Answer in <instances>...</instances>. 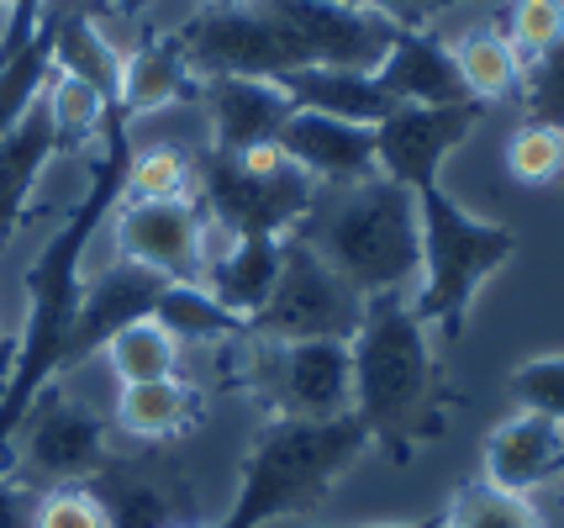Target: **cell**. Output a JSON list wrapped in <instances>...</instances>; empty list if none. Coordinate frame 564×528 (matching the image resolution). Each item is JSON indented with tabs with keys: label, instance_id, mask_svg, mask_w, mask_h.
<instances>
[{
	"label": "cell",
	"instance_id": "83f0119b",
	"mask_svg": "<svg viewBox=\"0 0 564 528\" xmlns=\"http://www.w3.org/2000/svg\"><path fill=\"white\" fill-rule=\"evenodd\" d=\"M180 344H174L164 327L143 317V323H127L122 333H111L100 344V359L111 365L117 386H143V380H170L180 376Z\"/></svg>",
	"mask_w": 564,
	"mask_h": 528
},
{
	"label": "cell",
	"instance_id": "f35d334b",
	"mask_svg": "<svg viewBox=\"0 0 564 528\" xmlns=\"http://www.w3.org/2000/svg\"><path fill=\"white\" fill-rule=\"evenodd\" d=\"M11 354H17V338L0 327V386H6V376H11Z\"/></svg>",
	"mask_w": 564,
	"mask_h": 528
},
{
	"label": "cell",
	"instance_id": "5bb4252c",
	"mask_svg": "<svg viewBox=\"0 0 564 528\" xmlns=\"http://www.w3.org/2000/svg\"><path fill=\"white\" fill-rule=\"evenodd\" d=\"M164 285H170V280L148 276L138 265H122V259H111L106 270L85 276L79 312H74V327H69V349H64V370H79L85 359H96L100 344H106L111 333H122L127 323L153 317Z\"/></svg>",
	"mask_w": 564,
	"mask_h": 528
},
{
	"label": "cell",
	"instance_id": "484cf974",
	"mask_svg": "<svg viewBox=\"0 0 564 528\" xmlns=\"http://www.w3.org/2000/svg\"><path fill=\"white\" fill-rule=\"evenodd\" d=\"M191 196H196V153L174 143H132L122 202H191Z\"/></svg>",
	"mask_w": 564,
	"mask_h": 528
},
{
	"label": "cell",
	"instance_id": "44dd1931",
	"mask_svg": "<svg viewBox=\"0 0 564 528\" xmlns=\"http://www.w3.org/2000/svg\"><path fill=\"white\" fill-rule=\"evenodd\" d=\"M58 159V138L43 106H32L22 122L0 138V249L22 233L32 196H37V180Z\"/></svg>",
	"mask_w": 564,
	"mask_h": 528
},
{
	"label": "cell",
	"instance_id": "7402d4cb",
	"mask_svg": "<svg viewBox=\"0 0 564 528\" xmlns=\"http://www.w3.org/2000/svg\"><path fill=\"white\" fill-rule=\"evenodd\" d=\"M200 423V391L185 376L143 380V386H117L111 402V433H127L138 444H170Z\"/></svg>",
	"mask_w": 564,
	"mask_h": 528
},
{
	"label": "cell",
	"instance_id": "7a4b0ae2",
	"mask_svg": "<svg viewBox=\"0 0 564 528\" xmlns=\"http://www.w3.org/2000/svg\"><path fill=\"white\" fill-rule=\"evenodd\" d=\"M127 153H132L127 117L111 111V122L100 132V159H85L90 191L79 196V206L64 212L58 233L26 265V317L17 333L11 376L0 386V460H6V444L26 418V407L37 402V391L64 380V349H69V327L79 312V291H85V259H90V244L106 227V217L122 202Z\"/></svg>",
	"mask_w": 564,
	"mask_h": 528
},
{
	"label": "cell",
	"instance_id": "52a82bcc",
	"mask_svg": "<svg viewBox=\"0 0 564 528\" xmlns=\"http://www.w3.org/2000/svg\"><path fill=\"white\" fill-rule=\"evenodd\" d=\"M317 185L280 153V143L248 153H200L196 159V202L206 223L232 238H291L312 217Z\"/></svg>",
	"mask_w": 564,
	"mask_h": 528
},
{
	"label": "cell",
	"instance_id": "2e32d148",
	"mask_svg": "<svg viewBox=\"0 0 564 528\" xmlns=\"http://www.w3.org/2000/svg\"><path fill=\"white\" fill-rule=\"evenodd\" d=\"M90 492L100 497L111 528H170L191 518V503H185L191 486L164 460H122V454H111L100 465V476L90 481Z\"/></svg>",
	"mask_w": 564,
	"mask_h": 528
},
{
	"label": "cell",
	"instance_id": "8fae6325",
	"mask_svg": "<svg viewBox=\"0 0 564 528\" xmlns=\"http://www.w3.org/2000/svg\"><path fill=\"white\" fill-rule=\"evenodd\" d=\"M111 244L122 265H138L170 285H200L206 270V212L200 202H117Z\"/></svg>",
	"mask_w": 564,
	"mask_h": 528
},
{
	"label": "cell",
	"instance_id": "f1b7e54d",
	"mask_svg": "<svg viewBox=\"0 0 564 528\" xmlns=\"http://www.w3.org/2000/svg\"><path fill=\"white\" fill-rule=\"evenodd\" d=\"M443 528H549L533 497L501 492L491 481H469L443 507Z\"/></svg>",
	"mask_w": 564,
	"mask_h": 528
},
{
	"label": "cell",
	"instance_id": "ffe728a7",
	"mask_svg": "<svg viewBox=\"0 0 564 528\" xmlns=\"http://www.w3.org/2000/svg\"><path fill=\"white\" fill-rule=\"evenodd\" d=\"M200 79L185 69L170 32H148L122 53V79H117V111L122 117H153L170 106L196 101Z\"/></svg>",
	"mask_w": 564,
	"mask_h": 528
},
{
	"label": "cell",
	"instance_id": "1f68e13d",
	"mask_svg": "<svg viewBox=\"0 0 564 528\" xmlns=\"http://www.w3.org/2000/svg\"><path fill=\"white\" fill-rule=\"evenodd\" d=\"M507 43L522 53V64L543 58L564 43V0H512L507 6Z\"/></svg>",
	"mask_w": 564,
	"mask_h": 528
},
{
	"label": "cell",
	"instance_id": "8d00e7d4",
	"mask_svg": "<svg viewBox=\"0 0 564 528\" xmlns=\"http://www.w3.org/2000/svg\"><path fill=\"white\" fill-rule=\"evenodd\" d=\"M153 11V0H106V17H111V26H138Z\"/></svg>",
	"mask_w": 564,
	"mask_h": 528
},
{
	"label": "cell",
	"instance_id": "d6986e66",
	"mask_svg": "<svg viewBox=\"0 0 564 528\" xmlns=\"http://www.w3.org/2000/svg\"><path fill=\"white\" fill-rule=\"evenodd\" d=\"M375 85L391 96V106H459L469 101L459 69L448 58V43L422 32V26H401V37L391 43V53L380 58Z\"/></svg>",
	"mask_w": 564,
	"mask_h": 528
},
{
	"label": "cell",
	"instance_id": "5b68a950",
	"mask_svg": "<svg viewBox=\"0 0 564 528\" xmlns=\"http://www.w3.org/2000/svg\"><path fill=\"white\" fill-rule=\"evenodd\" d=\"M317 259L344 280L359 302L375 297H412L422 276V233L417 196L391 180H359L333 191V202L312 206V217L295 227Z\"/></svg>",
	"mask_w": 564,
	"mask_h": 528
},
{
	"label": "cell",
	"instance_id": "836d02e7",
	"mask_svg": "<svg viewBox=\"0 0 564 528\" xmlns=\"http://www.w3.org/2000/svg\"><path fill=\"white\" fill-rule=\"evenodd\" d=\"M517 96H522L528 122L560 127L564 132V43L560 49H549L543 58H533V64H522V85H517Z\"/></svg>",
	"mask_w": 564,
	"mask_h": 528
},
{
	"label": "cell",
	"instance_id": "ab89813d",
	"mask_svg": "<svg viewBox=\"0 0 564 528\" xmlns=\"http://www.w3.org/2000/svg\"><path fill=\"white\" fill-rule=\"evenodd\" d=\"M170 528H200V524H196V518H185V524H170Z\"/></svg>",
	"mask_w": 564,
	"mask_h": 528
},
{
	"label": "cell",
	"instance_id": "4dcf8cb0",
	"mask_svg": "<svg viewBox=\"0 0 564 528\" xmlns=\"http://www.w3.org/2000/svg\"><path fill=\"white\" fill-rule=\"evenodd\" d=\"M507 175L522 185H554L564 175V132L560 127L522 122L507 138Z\"/></svg>",
	"mask_w": 564,
	"mask_h": 528
},
{
	"label": "cell",
	"instance_id": "277c9868",
	"mask_svg": "<svg viewBox=\"0 0 564 528\" xmlns=\"http://www.w3.org/2000/svg\"><path fill=\"white\" fill-rule=\"evenodd\" d=\"M369 454V433L354 412L344 418H291L274 412L253 433L238 471V497L217 528H270L301 518L333 497V486Z\"/></svg>",
	"mask_w": 564,
	"mask_h": 528
},
{
	"label": "cell",
	"instance_id": "8992f818",
	"mask_svg": "<svg viewBox=\"0 0 564 528\" xmlns=\"http://www.w3.org/2000/svg\"><path fill=\"white\" fill-rule=\"evenodd\" d=\"M417 233H422V276L412 291V312L438 338H465L469 312L480 302L486 280L501 276L517 259L522 238L507 223L475 217L438 185L417 191Z\"/></svg>",
	"mask_w": 564,
	"mask_h": 528
},
{
	"label": "cell",
	"instance_id": "7c38bea8",
	"mask_svg": "<svg viewBox=\"0 0 564 528\" xmlns=\"http://www.w3.org/2000/svg\"><path fill=\"white\" fill-rule=\"evenodd\" d=\"M253 344L259 380L270 386L280 412L291 418H344L354 412V354L344 338H306V344Z\"/></svg>",
	"mask_w": 564,
	"mask_h": 528
},
{
	"label": "cell",
	"instance_id": "603a6c76",
	"mask_svg": "<svg viewBox=\"0 0 564 528\" xmlns=\"http://www.w3.org/2000/svg\"><path fill=\"white\" fill-rule=\"evenodd\" d=\"M285 96L295 101V111H322L338 122L380 127L391 117V96L375 85V75H348V69H301L285 75Z\"/></svg>",
	"mask_w": 564,
	"mask_h": 528
},
{
	"label": "cell",
	"instance_id": "6da1fadb",
	"mask_svg": "<svg viewBox=\"0 0 564 528\" xmlns=\"http://www.w3.org/2000/svg\"><path fill=\"white\" fill-rule=\"evenodd\" d=\"M170 37L196 79H285L301 69L375 75L401 26L333 0H206Z\"/></svg>",
	"mask_w": 564,
	"mask_h": 528
},
{
	"label": "cell",
	"instance_id": "cb8c5ba5",
	"mask_svg": "<svg viewBox=\"0 0 564 528\" xmlns=\"http://www.w3.org/2000/svg\"><path fill=\"white\" fill-rule=\"evenodd\" d=\"M448 58L459 69L465 96L480 106L507 101V96H517V85H522V53L507 43L501 26H469V32H459L448 43Z\"/></svg>",
	"mask_w": 564,
	"mask_h": 528
},
{
	"label": "cell",
	"instance_id": "e0dca14e",
	"mask_svg": "<svg viewBox=\"0 0 564 528\" xmlns=\"http://www.w3.org/2000/svg\"><path fill=\"white\" fill-rule=\"evenodd\" d=\"M564 476V428L539 418V412H517L507 423L486 433L480 450V481H491L501 492L533 497L549 481Z\"/></svg>",
	"mask_w": 564,
	"mask_h": 528
},
{
	"label": "cell",
	"instance_id": "e575fe53",
	"mask_svg": "<svg viewBox=\"0 0 564 528\" xmlns=\"http://www.w3.org/2000/svg\"><path fill=\"white\" fill-rule=\"evenodd\" d=\"M26 528H111L106 507L90 486H48L32 497V518Z\"/></svg>",
	"mask_w": 564,
	"mask_h": 528
},
{
	"label": "cell",
	"instance_id": "f546056e",
	"mask_svg": "<svg viewBox=\"0 0 564 528\" xmlns=\"http://www.w3.org/2000/svg\"><path fill=\"white\" fill-rule=\"evenodd\" d=\"M48 75H53L48 37H43V26H37V32H32V43H26L22 53L0 58V138L22 122L32 106H37V96H43Z\"/></svg>",
	"mask_w": 564,
	"mask_h": 528
},
{
	"label": "cell",
	"instance_id": "9a60e30c",
	"mask_svg": "<svg viewBox=\"0 0 564 528\" xmlns=\"http://www.w3.org/2000/svg\"><path fill=\"white\" fill-rule=\"evenodd\" d=\"M280 153L317 191H344V185L375 180V127L338 122L322 111H295L280 132Z\"/></svg>",
	"mask_w": 564,
	"mask_h": 528
},
{
	"label": "cell",
	"instance_id": "d6a6232c",
	"mask_svg": "<svg viewBox=\"0 0 564 528\" xmlns=\"http://www.w3.org/2000/svg\"><path fill=\"white\" fill-rule=\"evenodd\" d=\"M512 397L522 412H539L564 428V354H533L512 370Z\"/></svg>",
	"mask_w": 564,
	"mask_h": 528
},
{
	"label": "cell",
	"instance_id": "d590c367",
	"mask_svg": "<svg viewBox=\"0 0 564 528\" xmlns=\"http://www.w3.org/2000/svg\"><path fill=\"white\" fill-rule=\"evenodd\" d=\"M333 6L375 11V17H391L395 26H422L448 17V11H465V6H486V0H333Z\"/></svg>",
	"mask_w": 564,
	"mask_h": 528
},
{
	"label": "cell",
	"instance_id": "d4e9b609",
	"mask_svg": "<svg viewBox=\"0 0 564 528\" xmlns=\"http://www.w3.org/2000/svg\"><path fill=\"white\" fill-rule=\"evenodd\" d=\"M153 323L170 333L174 344H196V349H232L248 338V323L232 317L206 285H164V297L153 306Z\"/></svg>",
	"mask_w": 564,
	"mask_h": 528
},
{
	"label": "cell",
	"instance_id": "ba28073f",
	"mask_svg": "<svg viewBox=\"0 0 564 528\" xmlns=\"http://www.w3.org/2000/svg\"><path fill=\"white\" fill-rule=\"evenodd\" d=\"M111 454H117L111 450V418H100L64 380H53L37 391V402L26 407V418L11 433L0 476L37 497L48 486H90Z\"/></svg>",
	"mask_w": 564,
	"mask_h": 528
},
{
	"label": "cell",
	"instance_id": "60d3db41",
	"mask_svg": "<svg viewBox=\"0 0 564 528\" xmlns=\"http://www.w3.org/2000/svg\"><path fill=\"white\" fill-rule=\"evenodd\" d=\"M560 185H564V175H560Z\"/></svg>",
	"mask_w": 564,
	"mask_h": 528
},
{
	"label": "cell",
	"instance_id": "30bf717a",
	"mask_svg": "<svg viewBox=\"0 0 564 528\" xmlns=\"http://www.w3.org/2000/svg\"><path fill=\"white\" fill-rule=\"evenodd\" d=\"M486 117L480 101L459 106H391V117L375 127V175L417 196L422 185H438L448 153L465 149Z\"/></svg>",
	"mask_w": 564,
	"mask_h": 528
},
{
	"label": "cell",
	"instance_id": "74e56055",
	"mask_svg": "<svg viewBox=\"0 0 564 528\" xmlns=\"http://www.w3.org/2000/svg\"><path fill=\"white\" fill-rule=\"evenodd\" d=\"M359 528H443V513H427V518H406V524H359Z\"/></svg>",
	"mask_w": 564,
	"mask_h": 528
},
{
	"label": "cell",
	"instance_id": "9c48e42d",
	"mask_svg": "<svg viewBox=\"0 0 564 528\" xmlns=\"http://www.w3.org/2000/svg\"><path fill=\"white\" fill-rule=\"evenodd\" d=\"M365 323V302L348 291L317 259L306 238L280 244V276H274L270 302L248 323V338L259 344H306V338H354Z\"/></svg>",
	"mask_w": 564,
	"mask_h": 528
},
{
	"label": "cell",
	"instance_id": "ac0fdd59",
	"mask_svg": "<svg viewBox=\"0 0 564 528\" xmlns=\"http://www.w3.org/2000/svg\"><path fill=\"white\" fill-rule=\"evenodd\" d=\"M280 244L285 238H232L217 223H206V270H200V285L232 317L253 323L259 306L270 302L274 276H280Z\"/></svg>",
	"mask_w": 564,
	"mask_h": 528
},
{
	"label": "cell",
	"instance_id": "3957f363",
	"mask_svg": "<svg viewBox=\"0 0 564 528\" xmlns=\"http://www.w3.org/2000/svg\"><path fill=\"white\" fill-rule=\"evenodd\" d=\"M354 354V418L369 433V450L391 465H412V454L448 433L454 386L443 380L433 333L417 323L412 297L365 302V323L348 338Z\"/></svg>",
	"mask_w": 564,
	"mask_h": 528
},
{
	"label": "cell",
	"instance_id": "4fadbf2b",
	"mask_svg": "<svg viewBox=\"0 0 564 528\" xmlns=\"http://www.w3.org/2000/svg\"><path fill=\"white\" fill-rule=\"evenodd\" d=\"M196 111L206 122V153H248L280 143L285 122L295 117V101L280 79L221 75L196 85Z\"/></svg>",
	"mask_w": 564,
	"mask_h": 528
},
{
	"label": "cell",
	"instance_id": "4316f807",
	"mask_svg": "<svg viewBox=\"0 0 564 528\" xmlns=\"http://www.w3.org/2000/svg\"><path fill=\"white\" fill-rule=\"evenodd\" d=\"M37 106L48 111L53 138H58V153L64 149L79 153L85 143H96L100 132H106V122H111V111H117L96 85H85V79H74V75H48Z\"/></svg>",
	"mask_w": 564,
	"mask_h": 528
}]
</instances>
